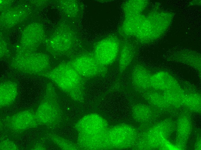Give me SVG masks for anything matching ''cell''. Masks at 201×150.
<instances>
[{
    "instance_id": "6da1fadb",
    "label": "cell",
    "mask_w": 201,
    "mask_h": 150,
    "mask_svg": "<svg viewBox=\"0 0 201 150\" xmlns=\"http://www.w3.org/2000/svg\"><path fill=\"white\" fill-rule=\"evenodd\" d=\"M40 76L51 80L72 100L83 102L86 79L69 62L62 63Z\"/></svg>"
},
{
    "instance_id": "7a4b0ae2",
    "label": "cell",
    "mask_w": 201,
    "mask_h": 150,
    "mask_svg": "<svg viewBox=\"0 0 201 150\" xmlns=\"http://www.w3.org/2000/svg\"><path fill=\"white\" fill-rule=\"evenodd\" d=\"M61 109L54 88L51 83L47 84L45 92L35 112L39 124L56 123L61 116Z\"/></svg>"
},
{
    "instance_id": "3957f363",
    "label": "cell",
    "mask_w": 201,
    "mask_h": 150,
    "mask_svg": "<svg viewBox=\"0 0 201 150\" xmlns=\"http://www.w3.org/2000/svg\"><path fill=\"white\" fill-rule=\"evenodd\" d=\"M11 65L20 72L40 76L49 71L50 62L49 57L45 54H31L16 57Z\"/></svg>"
},
{
    "instance_id": "277c9868",
    "label": "cell",
    "mask_w": 201,
    "mask_h": 150,
    "mask_svg": "<svg viewBox=\"0 0 201 150\" xmlns=\"http://www.w3.org/2000/svg\"><path fill=\"white\" fill-rule=\"evenodd\" d=\"M69 63L86 80L98 76H105L107 72V66L99 63L93 53L81 54Z\"/></svg>"
},
{
    "instance_id": "5b68a950",
    "label": "cell",
    "mask_w": 201,
    "mask_h": 150,
    "mask_svg": "<svg viewBox=\"0 0 201 150\" xmlns=\"http://www.w3.org/2000/svg\"><path fill=\"white\" fill-rule=\"evenodd\" d=\"M120 47L118 38L111 35L97 42L94 47L93 53L99 63L107 66L115 61L118 56Z\"/></svg>"
},
{
    "instance_id": "8992f818",
    "label": "cell",
    "mask_w": 201,
    "mask_h": 150,
    "mask_svg": "<svg viewBox=\"0 0 201 150\" xmlns=\"http://www.w3.org/2000/svg\"><path fill=\"white\" fill-rule=\"evenodd\" d=\"M51 38L47 45L49 51L55 55L65 54L70 52L73 48L75 36L72 29L65 27Z\"/></svg>"
},
{
    "instance_id": "52a82bcc",
    "label": "cell",
    "mask_w": 201,
    "mask_h": 150,
    "mask_svg": "<svg viewBox=\"0 0 201 150\" xmlns=\"http://www.w3.org/2000/svg\"><path fill=\"white\" fill-rule=\"evenodd\" d=\"M107 125V121L101 116L92 113L82 117L76 125L75 128L79 135L94 136L105 132Z\"/></svg>"
},
{
    "instance_id": "ba28073f",
    "label": "cell",
    "mask_w": 201,
    "mask_h": 150,
    "mask_svg": "<svg viewBox=\"0 0 201 150\" xmlns=\"http://www.w3.org/2000/svg\"><path fill=\"white\" fill-rule=\"evenodd\" d=\"M6 125L10 129L16 132H22L36 127L39 124L35 112L27 110L18 112L5 119Z\"/></svg>"
},
{
    "instance_id": "9c48e42d",
    "label": "cell",
    "mask_w": 201,
    "mask_h": 150,
    "mask_svg": "<svg viewBox=\"0 0 201 150\" xmlns=\"http://www.w3.org/2000/svg\"><path fill=\"white\" fill-rule=\"evenodd\" d=\"M134 133L129 125H120L115 126L107 132L109 144L119 148L128 147L132 143Z\"/></svg>"
},
{
    "instance_id": "30bf717a",
    "label": "cell",
    "mask_w": 201,
    "mask_h": 150,
    "mask_svg": "<svg viewBox=\"0 0 201 150\" xmlns=\"http://www.w3.org/2000/svg\"><path fill=\"white\" fill-rule=\"evenodd\" d=\"M18 94V85L15 82L7 80L1 83V108L6 107L12 104L15 100Z\"/></svg>"
},
{
    "instance_id": "8fae6325",
    "label": "cell",
    "mask_w": 201,
    "mask_h": 150,
    "mask_svg": "<svg viewBox=\"0 0 201 150\" xmlns=\"http://www.w3.org/2000/svg\"><path fill=\"white\" fill-rule=\"evenodd\" d=\"M152 74L149 71L141 65H135L132 69L131 79L133 84L143 89L151 86L150 79Z\"/></svg>"
},
{
    "instance_id": "7c38bea8",
    "label": "cell",
    "mask_w": 201,
    "mask_h": 150,
    "mask_svg": "<svg viewBox=\"0 0 201 150\" xmlns=\"http://www.w3.org/2000/svg\"><path fill=\"white\" fill-rule=\"evenodd\" d=\"M135 50L131 43L125 42L120 47L119 54V71L122 74L129 66L134 57Z\"/></svg>"
},
{
    "instance_id": "4fadbf2b",
    "label": "cell",
    "mask_w": 201,
    "mask_h": 150,
    "mask_svg": "<svg viewBox=\"0 0 201 150\" xmlns=\"http://www.w3.org/2000/svg\"><path fill=\"white\" fill-rule=\"evenodd\" d=\"M151 85L154 88H164L176 86V79L169 73L165 71H159L152 75Z\"/></svg>"
},
{
    "instance_id": "5bb4252c",
    "label": "cell",
    "mask_w": 201,
    "mask_h": 150,
    "mask_svg": "<svg viewBox=\"0 0 201 150\" xmlns=\"http://www.w3.org/2000/svg\"><path fill=\"white\" fill-rule=\"evenodd\" d=\"M137 14L126 16L120 29L123 35L126 37L136 34L139 29L138 25V16Z\"/></svg>"
},
{
    "instance_id": "9a60e30c",
    "label": "cell",
    "mask_w": 201,
    "mask_h": 150,
    "mask_svg": "<svg viewBox=\"0 0 201 150\" xmlns=\"http://www.w3.org/2000/svg\"><path fill=\"white\" fill-rule=\"evenodd\" d=\"M63 10L66 15L71 20H76L79 17L82 12L80 4L75 0L64 1Z\"/></svg>"
},
{
    "instance_id": "2e32d148",
    "label": "cell",
    "mask_w": 201,
    "mask_h": 150,
    "mask_svg": "<svg viewBox=\"0 0 201 150\" xmlns=\"http://www.w3.org/2000/svg\"><path fill=\"white\" fill-rule=\"evenodd\" d=\"M51 138L52 141L62 149L77 150L78 149L75 145L61 137L53 135Z\"/></svg>"
},
{
    "instance_id": "e0dca14e",
    "label": "cell",
    "mask_w": 201,
    "mask_h": 150,
    "mask_svg": "<svg viewBox=\"0 0 201 150\" xmlns=\"http://www.w3.org/2000/svg\"><path fill=\"white\" fill-rule=\"evenodd\" d=\"M1 150H17L18 146L12 141L6 140L1 141L0 143Z\"/></svg>"
}]
</instances>
